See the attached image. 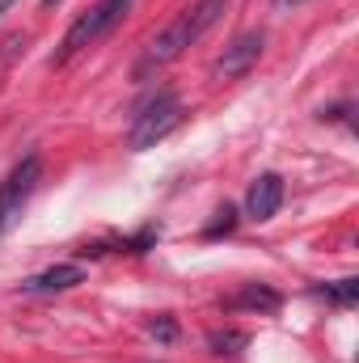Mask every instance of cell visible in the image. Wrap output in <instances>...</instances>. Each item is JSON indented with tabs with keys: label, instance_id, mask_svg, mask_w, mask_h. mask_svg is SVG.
<instances>
[{
	"label": "cell",
	"instance_id": "10",
	"mask_svg": "<svg viewBox=\"0 0 359 363\" xmlns=\"http://www.w3.org/2000/svg\"><path fill=\"white\" fill-rule=\"evenodd\" d=\"M321 296L347 308V304H355V300H359V279H338V283H326V287H321Z\"/></svg>",
	"mask_w": 359,
	"mask_h": 363
},
{
	"label": "cell",
	"instance_id": "12",
	"mask_svg": "<svg viewBox=\"0 0 359 363\" xmlns=\"http://www.w3.org/2000/svg\"><path fill=\"white\" fill-rule=\"evenodd\" d=\"M148 334L161 338V342H174L178 338V325H174V317H157V321H148Z\"/></svg>",
	"mask_w": 359,
	"mask_h": 363
},
{
	"label": "cell",
	"instance_id": "11",
	"mask_svg": "<svg viewBox=\"0 0 359 363\" xmlns=\"http://www.w3.org/2000/svg\"><path fill=\"white\" fill-rule=\"evenodd\" d=\"M233 228H237V207H228V203H224V207L216 211V220L207 224V233H203V237H220V233H233Z\"/></svg>",
	"mask_w": 359,
	"mask_h": 363
},
{
	"label": "cell",
	"instance_id": "1",
	"mask_svg": "<svg viewBox=\"0 0 359 363\" xmlns=\"http://www.w3.org/2000/svg\"><path fill=\"white\" fill-rule=\"evenodd\" d=\"M228 9V0H199V4H190V9H182L178 17L148 43V51H144V60L136 64V81H144V77H153L157 68H165V64H174L182 51L190 47V43H199L216 21H220V13Z\"/></svg>",
	"mask_w": 359,
	"mask_h": 363
},
{
	"label": "cell",
	"instance_id": "4",
	"mask_svg": "<svg viewBox=\"0 0 359 363\" xmlns=\"http://www.w3.org/2000/svg\"><path fill=\"white\" fill-rule=\"evenodd\" d=\"M38 178H43V161H38V157H26L9 178L0 182V233H9V228L21 220L30 194L38 190Z\"/></svg>",
	"mask_w": 359,
	"mask_h": 363
},
{
	"label": "cell",
	"instance_id": "3",
	"mask_svg": "<svg viewBox=\"0 0 359 363\" xmlns=\"http://www.w3.org/2000/svg\"><path fill=\"white\" fill-rule=\"evenodd\" d=\"M182 101L178 93H157L148 106H140V114H136V123H131V131H127V148L131 152H144V148H153V144H161L174 127L182 123Z\"/></svg>",
	"mask_w": 359,
	"mask_h": 363
},
{
	"label": "cell",
	"instance_id": "15",
	"mask_svg": "<svg viewBox=\"0 0 359 363\" xmlns=\"http://www.w3.org/2000/svg\"><path fill=\"white\" fill-rule=\"evenodd\" d=\"M55 4H60V0H43V9H55Z\"/></svg>",
	"mask_w": 359,
	"mask_h": 363
},
{
	"label": "cell",
	"instance_id": "7",
	"mask_svg": "<svg viewBox=\"0 0 359 363\" xmlns=\"http://www.w3.org/2000/svg\"><path fill=\"white\" fill-rule=\"evenodd\" d=\"M77 283H85V271L77 267V262H60V267H47L43 274H30L26 283H21V291H68V287H77Z\"/></svg>",
	"mask_w": 359,
	"mask_h": 363
},
{
	"label": "cell",
	"instance_id": "14",
	"mask_svg": "<svg viewBox=\"0 0 359 363\" xmlns=\"http://www.w3.org/2000/svg\"><path fill=\"white\" fill-rule=\"evenodd\" d=\"M13 4H17V0H0V17H4V13H9Z\"/></svg>",
	"mask_w": 359,
	"mask_h": 363
},
{
	"label": "cell",
	"instance_id": "13",
	"mask_svg": "<svg viewBox=\"0 0 359 363\" xmlns=\"http://www.w3.org/2000/svg\"><path fill=\"white\" fill-rule=\"evenodd\" d=\"M270 4H275V9L283 13V9H296V4H304V0H270Z\"/></svg>",
	"mask_w": 359,
	"mask_h": 363
},
{
	"label": "cell",
	"instance_id": "6",
	"mask_svg": "<svg viewBox=\"0 0 359 363\" xmlns=\"http://www.w3.org/2000/svg\"><path fill=\"white\" fill-rule=\"evenodd\" d=\"M283 207V178L279 174H258L245 190V211L250 220H275V211Z\"/></svg>",
	"mask_w": 359,
	"mask_h": 363
},
{
	"label": "cell",
	"instance_id": "9",
	"mask_svg": "<svg viewBox=\"0 0 359 363\" xmlns=\"http://www.w3.org/2000/svg\"><path fill=\"white\" fill-rule=\"evenodd\" d=\"M207 342H211V351H216V355H237V351L250 342V334H241V330H216Z\"/></svg>",
	"mask_w": 359,
	"mask_h": 363
},
{
	"label": "cell",
	"instance_id": "2",
	"mask_svg": "<svg viewBox=\"0 0 359 363\" xmlns=\"http://www.w3.org/2000/svg\"><path fill=\"white\" fill-rule=\"evenodd\" d=\"M127 9H131V0H97L93 9H85L72 26H68V34H64V43H60V51L51 55V64L60 68V64H68L72 55H81L85 47H93L101 34H110L123 17H127Z\"/></svg>",
	"mask_w": 359,
	"mask_h": 363
},
{
	"label": "cell",
	"instance_id": "8",
	"mask_svg": "<svg viewBox=\"0 0 359 363\" xmlns=\"http://www.w3.org/2000/svg\"><path fill=\"white\" fill-rule=\"evenodd\" d=\"M279 291H270L263 283H250V287H241L233 300H228V308H250V313H279Z\"/></svg>",
	"mask_w": 359,
	"mask_h": 363
},
{
	"label": "cell",
	"instance_id": "5",
	"mask_svg": "<svg viewBox=\"0 0 359 363\" xmlns=\"http://www.w3.org/2000/svg\"><path fill=\"white\" fill-rule=\"evenodd\" d=\"M263 51H267V34H263V30H245V34H237V38L224 47V55H216L211 72L224 77V81H237V77H245V72L263 60Z\"/></svg>",
	"mask_w": 359,
	"mask_h": 363
}]
</instances>
